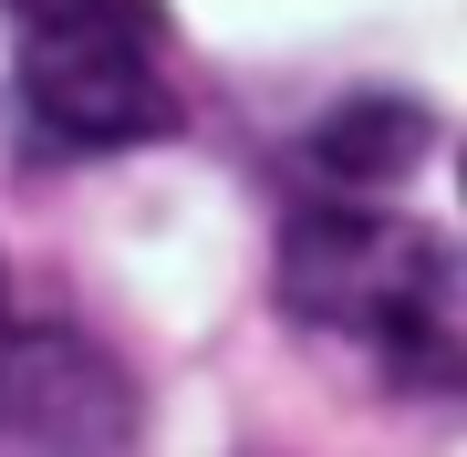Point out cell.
Instances as JSON below:
<instances>
[{
  "instance_id": "2",
  "label": "cell",
  "mask_w": 467,
  "mask_h": 457,
  "mask_svg": "<svg viewBox=\"0 0 467 457\" xmlns=\"http://www.w3.org/2000/svg\"><path fill=\"white\" fill-rule=\"evenodd\" d=\"M0 11H11V94L42 146L104 156L187 115L156 0H0Z\"/></svg>"
},
{
  "instance_id": "5",
  "label": "cell",
  "mask_w": 467,
  "mask_h": 457,
  "mask_svg": "<svg viewBox=\"0 0 467 457\" xmlns=\"http://www.w3.org/2000/svg\"><path fill=\"white\" fill-rule=\"evenodd\" d=\"M21 354V322H11V291H0V364Z\"/></svg>"
},
{
  "instance_id": "1",
  "label": "cell",
  "mask_w": 467,
  "mask_h": 457,
  "mask_svg": "<svg viewBox=\"0 0 467 457\" xmlns=\"http://www.w3.org/2000/svg\"><path fill=\"white\" fill-rule=\"evenodd\" d=\"M281 302L395 385L467 395V260L436 250L416 219L301 208L281 239Z\"/></svg>"
},
{
  "instance_id": "3",
  "label": "cell",
  "mask_w": 467,
  "mask_h": 457,
  "mask_svg": "<svg viewBox=\"0 0 467 457\" xmlns=\"http://www.w3.org/2000/svg\"><path fill=\"white\" fill-rule=\"evenodd\" d=\"M0 437L42 457H104L135 437V395L84 333H21V354L0 364Z\"/></svg>"
},
{
  "instance_id": "6",
  "label": "cell",
  "mask_w": 467,
  "mask_h": 457,
  "mask_svg": "<svg viewBox=\"0 0 467 457\" xmlns=\"http://www.w3.org/2000/svg\"><path fill=\"white\" fill-rule=\"evenodd\" d=\"M457 187H467V177H457Z\"/></svg>"
},
{
  "instance_id": "4",
  "label": "cell",
  "mask_w": 467,
  "mask_h": 457,
  "mask_svg": "<svg viewBox=\"0 0 467 457\" xmlns=\"http://www.w3.org/2000/svg\"><path fill=\"white\" fill-rule=\"evenodd\" d=\"M312 156H322L333 177H353V187H395V177L426 156V115L395 104V94H364V104H343V115L312 125Z\"/></svg>"
}]
</instances>
